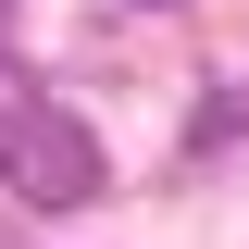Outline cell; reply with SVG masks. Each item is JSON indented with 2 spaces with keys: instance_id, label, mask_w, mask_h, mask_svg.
<instances>
[{
  "instance_id": "obj_1",
  "label": "cell",
  "mask_w": 249,
  "mask_h": 249,
  "mask_svg": "<svg viewBox=\"0 0 249 249\" xmlns=\"http://www.w3.org/2000/svg\"><path fill=\"white\" fill-rule=\"evenodd\" d=\"M100 175H112V162H100V137L62 112L50 88H25V75L0 62V187H13V199H37V212H88Z\"/></svg>"
}]
</instances>
